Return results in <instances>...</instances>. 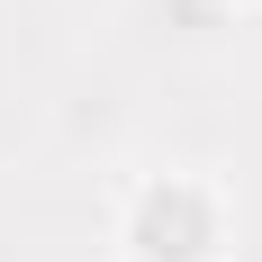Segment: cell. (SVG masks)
<instances>
[{
	"label": "cell",
	"instance_id": "1",
	"mask_svg": "<svg viewBox=\"0 0 262 262\" xmlns=\"http://www.w3.org/2000/svg\"><path fill=\"white\" fill-rule=\"evenodd\" d=\"M127 244H136L145 262H208V244H217V208H208V190H199V181H154L145 199H136Z\"/></svg>",
	"mask_w": 262,
	"mask_h": 262
}]
</instances>
